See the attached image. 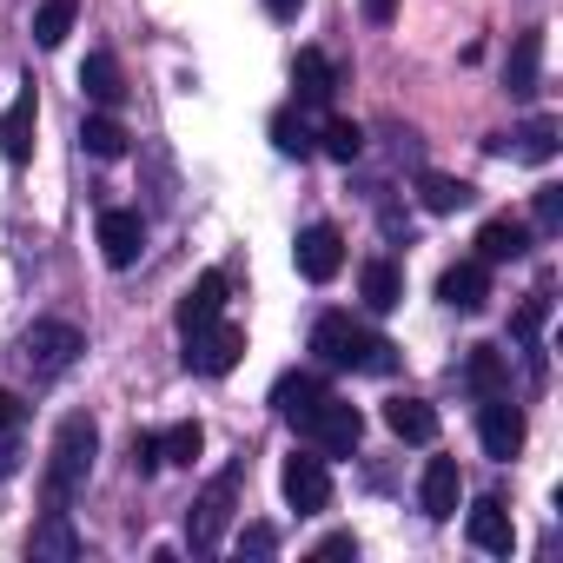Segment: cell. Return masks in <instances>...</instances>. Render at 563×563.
<instances>
[{"mask_svg": "<svg viewBox=\"0 0 563 563\" xmlns=\"http://www.w3.org/2000/svg\"><path fill=\"white\" fill-rule=\"evenodd\" d=\"M278 484H286V504H292L299 517H319V510L332 504V471H325L319 451H292L286 471H278Z\"/></svg>", "mask_w": 563, "mask_h": 563, "instance_id": "7", "label": "cell"}, {"mask_svg": "<svg viewBox=\"0 0 563 563\" xmlns=\"http://www.w3.org/2000/svg\"><path fill=\"white\" fill-rule=\"evenodd\" d=\"M319 153H332V159H358L365 153V126L358 120H325V133H319Z\"/></svg>", "mask_w": 563, "mask_h": 563, "instance_id": "29", "label": "cell"}, {"mask_svg": "<svg viewBox=\"0 0 563 563\" xmlns=\"http://www.w3.org/2000/svg\"><path fill=\"white\" fill-rule=\"evenodd\" d=\"M80 87H87V100H93L100 113H113V107L126 100V80H120V60H113L107 47H93V54L80 60Z\"/></svg>", "mask_w": 563, "mask_h": 563, "instance_id": "19", "label": "cell"}, {"mask_svg": "<svg viewBox=\"0 0 563 563\" xmlns=\"http://www.w3.org/2000/svg\"><path fill=\"white\" fill-rule=\"evenodd\" d=\"M292 265L312 278V286H332V278L345 272V232L339 225H306L299 245H292Z\"/></svg>", "mask_w": 563, "mask_h": 563, "instance_id": "9", "label": "cell"}, {"mask_svg": "<svg viewBox=\"0 0 563 563\" xmlns=\"http://www.w3.org/2000/svg\"><path fill=\"white\" fill-rule=\"evenodd\" d=\"M299 8H306V0H265V14H272V21H299Z\"/></svg>", "mask_w": 563, "mask_h": 563, "instance_id": "38", "label": "cell"}, {"mask_svg": "<svg viewBox=\"0 0 563 563\" xmlns=\"http://www.w3.org/2000/svg\"><path fill=\"white\" fill-rule=\"evenodd\" d=\"M225 312V272H206L199 286L186 292V306H179V332H192V325H212Z\"/></svg>", "mask_w": 563, "mask_h": 563, "instance_id": "25", "label": "cell"}, {"mask_svg": "<svg viewBox=\"0 0 563 563\" xmlns=\"http://www.w3.org/2000/svg\"><path fill=\"white\" fill-rule=\"evenodd\" d=\"M80 352H87V332H80L74 319H34L27 339H21V358H27L34 378H60V372H74Z\"/></svg>", "mask_w": 563, "mask_h": 563, "instance_id": "3", "label": "cell"}, {"mask_svg": "<svg viewBox=\"0 0 563 563\" xmlns=\"http://www.w3.org/2000/svg\"><path fill=\"white\" fill-rule=\"evenodd\" d=\"M21 411H27V405H21L8 385H0V431H14V424H21Z\"/></svg>", "mask_w": 563, "mask_h": 563, "instance_id": "36", "label": "cell"}, {"mask_svg": "<svg viewBox=\"0 0 563 563\" xmlns=\"http://www.w3.org/2000/svg\"><path fill=\"white\" fill-rule=\"evenodd\" d=\"M490 153H510V159H523V166H550V159H556V120H523L517 133L490 140Z\"/></svg>", "mask_w": 563, "mask_h": 563, "instance_id": "18", "label": "cell"}, {"mask_svg": "<svg viewBox=\"0 0 563 563\" xmlns=\"http://www.w3.org/2000/svg\"><path fill=\"white\" fill-rule=\"evenodd\" d=\"M93 457H100V424H93L87 411L60 418V431H54V451H47V477H41V504H47V510H67V504L87 490V477H93Z\"/></svg>", "mask_w": 563, "mask_h": 563, "instance_id": "1", "label": "cell"}, {"mask_svg": "<svg viewBox=\"0 0 563 563\" xmlns=\"http://www.w3.org/2000/svg\"><path fill=\"white\" fill-rule=\"evenodd\" d=\"M464 385H471L477 398L510 391V358H504L497 345H471V358H464Z\"/></svg>", "mask_w": 563, "mask_h": 563, "instance_id": "22", "label": "cell"}, {"mask_svg": "<svg viewBox=\"0 0 563 563\" xmlns=\"http://www.w3.org/2000/svg\"><path fill=\"white\" fill-rule=\"evenodd\" d=\"M418 199H424V212H457V206H471L477 192H471L464 179H451V173H424V179H418Z\"/></svg>", "mask_w": 563, "mask_h": 563, "instance_id": "27", "label": "cell"}, {"mask_svg": "<svg viewBox=\"0 0 563 563\" xmlns=\"http://www.w3.org/2000/svg\"><path fill=\"white\" fill-rule=\"evenodd\" d=\"M332 93H339L332 60L319 47H299V60H292V107H332Z\"/></svg>", "mask_w": 563, "mask_h": 563, "instance_id": "16", "label": "cell"}, {"mask_svg": "<svg viewBox=\"0 0 563 563\" xmlns=\"http://www.w3.org/2000/svg\"><path fill=\"white\" fill-rule=\"evenodd\" d=\"M34 126H41V100H34V87H21L14 107L0 113V153H8V166L34 159Z\"/></svg>", "mask_w": 563, "mask_h": 563, "instance_id": "12", "label": "cell"}, {"mask_svg": "<svg viewBox=\"0 0 563 563\" xmlns=\"http://www.w3.org/2000/svg\"><path fill=\"white\" fill-rule=\"evenodd\" d=\"M332 385L319 378V372H278V385H272V411L286 418V424H299L306 431V418L319 411V398H325Z\"/></svg>", "mask_w": 563, "mask_h": 563, "instance_id": "11", "label": "cell"}, {"mask_svg": "<svg viewBox=\"0 0 563 563\" xmlns=\"http://www.w3.org/2000/svg\"><path fill=\"white\" fill-rule=\"evenodd\" d=\"M385 424H391V438H405V444H431V438H438V411H431L424 398H391V405H385Z\"/></svg>", "mask_w": 563, "mask_h": 563, "instance_id": "23", "label": "cell"}, {"mask_svg": "<svg viewBox=\"0 0 563 563\" xmlns=\"http://www.w3.org/2000/svg\"><path fill=\"white\" fill-rule=\"evenodd\" d=\"M126 457H133V477H153L159 471V431H133Z\"/></svg>", "mask_w": 563, "mask_h": 563, "instance_id": "33", "label": "cell"}, {"mask_svg": "<svg viewBox=\"0 0 563 563\" xmlns=\"http://www.w3.org/2000/svg\"><path fill=\"white\" fill-rule=\"evenodd\" d=\"M477 444H484V457H497V464H510V457L523 451V411L510 405V391H497V398L477 405Z\"/></svg>", "mask_w": 563, "mask_h": 563, "instance_id": "8", "label": "cell"}, {"mask_svg": "<svg viewBox=\"0 0 563 563\" xmlns=\"http://www.w3.org/2000/svg\"><path fill=\"white\" fill-rule=\"evenodd\" d=\"M199 444H206V431L186 418V424L159 431V464H192V457H199Z\"/></svg>", "mask_w": 563, "mask_h": 563, "instance_id": "31", "label": "cell"}, {"mask_svg": "<svg viewBox=\"0 0 563 563\" xmlns=\"http://www.w3.org/2000/svg\"><path fill=\"white\" fill-rule=\"evenodd\" d=\"M358 292H365L372 312H391V306L405 299V278H398L391 258H365V265H358Z\"/></svg>", "mask_w": 563, "mask_h": 563, "instance_id": "24", "label": "cell"}, {"mask_svg": "<svg viewBox=\"0 0 563 563\" xmlns=\"http://www.w3.org/2000/svg\"><path fill=\"white\" fill-rule=\"evenodd\" d=\"M100 252H107L113 272L140 265V252H146V219H140L133 206H107V212H100Z\"/></svg>", "mask_w": 563, "mask_h": 563, "instance_id": "10", "label": "cell"}, {"mask_svg": "<svg viewBox=\"0 0 563 563\" xmlns=\"http://www.w3.org/2000/svg\"><path fill=\"white\" fill-rule=\"evenodd\" d=\"M312 352H319L325 365H339V372H372V378H391V372H398V345L378 339V332H365L352 312H319Z\"/></svg>", "mask_w": 563, "mask_h": 563, "instance_id": "2", "label": "cell"}, {"mask_svg": "<svg viewBox=\"0 0 563 563\" xmlns=\"http://www.w3.org/2000/svg\"><path fill=\"white\" fill-rule=\"evenodd\" d=\"M418 497H424V517H431V523H451V517H457V504H464L457 457H431V464H424V484H418Z\"/></svg>", "mask_w": 563, "mask_h": 563, "instance_id": "15", "label": "cell"}, {"mask_svg": "<svg viewBox=\"0 0 563 563\" xmlns=\"http://www.w3.org/2000/svg\"><path fill=\"white\" fill-rule=\"evenodd\" d=\"M319 556H358V537H352V530H345V537H325Z\"/></svg>", "mask_w": 563, "mask_h": 563, "instance_id": "37", "label": "cell"}, {"mask_svg": "<svg viewBox=\"0 0 563 563\" xmlns=\"http://www.w3.org/2000/svg\"><path fill=\"white\" fill-rule=\"evenodd\" d=\"M306 438H312V451L319 457H352L358 451V438H365V418H358V405H345V398H319V411L306 418Z\"/></svg>", "mask_w": 563, "mask_h": 563, "instance_id": "5", "label": "cell"}, {"mask_svg": "<svg viewBox=\"0 0 563 563\" xmlns=\"http://www.w3.org/2000/svg\"><path fill=\"white\" fill-rule=\"evenodd\" d=\"M80 550H87V543L74 537L67 510H47V517H41V530L27 537V556H34V563H74Z\"/></svg>", "mask_w": 563, "mask_h": 563, "instance_id": "21", "label": "cell"}, {"mask_svg": "<svg viewBox=\"0 0 563 563\" xmlns=\"http://www.w3.org/2000/svg\"><path fill=\"white\" fill-rule=\"evenodd\" d=\"M537 74H543V27H523V34L510 41V60H504V87H510L517 100H530V93H537Z\"/></svg>", "mask_w": 563, "mask_h": 563, "instance_id": "17", "label": "cell"}, {"mask_svg": "<svg viewBox=\"0 0 563 563\" xmlns=\"http://www.w3.org/2000/svg\"><path fill=\"white\" fill-rule=\"evenodd\" d=\"M530 252V225L523 219H484L477 225V258L484 265H510V258H523Z\"/></svg>", "mask_w": 563, "mask_h": 563, "instance_id": "20", "label": "cell"}, {"mask_svg": "<svg viewBox=\"0 0 563 563\" xmlns=\"http://www.w3.org/2000/svg\"><path fill=\"white\" fill-rule=\"evenodd\" d=\"M537 225H543V232L563 225V186H543V192H537Z\"/></svg>", "mask_w": 563, "mask_h": 563, "instance_id": "35", "label": "cell"}, {"mask_svg": "<svg viewBox=\"0 0 563 563\" xmlns=\"http://www.w3.org/2000/svg\"><path fill=\"white\" fill-rule=\"evenodd\" d=\"M239 352H245V332L225 325V319L186 332V372H199V378H225V372L239 365Z\"/></svg>", "mask_w": 563, "mask_h": 563, "instance_id": "6", "label": "cell"}, {"mask_svg": "<svg viewBox=\"0 0 563 563\" xmlns=\"http://www.w3.org/2000/svg\"><path fill=\"white\" fill-rule=\"evenodd\" d=\"M438 299H444L451 312H484V299H490V265H484V258H457V265L438 278Z\"/></svg>", "mask_w": 563, "mask_h": 563, "instance_id": "14", "label": "cell"}, {"mask_svg": "<svg viewBox=\"0 0 563 563\" xmlns=\"http://www.w3.org/2000/svg\"><path fill=\"white\" fill-rule=\"evenodd\" d=\"M464 530H471V543H477L484 556H510V550H517V523H510L504 497H477L471 517H464Z\"/></svg>", "mask_w": 563, "mask_h": 563, "instance_id": "13", "label": "cell"}, {"mask_svg": "<svg viewBox=\"0 0 563 563\" xmlns=\"http://www.w3.org/2000/svg\"><path fill=\"white\" fill-rule=\"evenodd\" d=\"M74 34V0H41V14H34V41L41 47H60Z\"/></svg>", "mask_w": 563, "mask_h": 563, "instance_id": "30", "label": "cell"}, {"mask_svg": "<svg viewBox=\"0 0 563 563\" xmlns=\"http://www.w3.org/2000/svg\"><path fill=\"white\" fill-rule=\"evenodd\" d=\"M365 14H372V21H391V14H398V0H365Z\"/></svg>", "mask_w": 563, "mask_h": 563, "instance_id": "39", "label": "cell"}, {"mask_svg": "<svg viewBox=\"0 0 563 563\" xmlns=\"http://www.w3.org/2000/svg\"><path fill=\"white\" fill-rule=\"evenodd\" d=\"M245 550H252V556H272V550H278V530H272V523H245V530H239V556H245Z\"/></svg>", "mask_w": 563, "mask_h": 563, "instance_id": "34", "label": "cell"}, {"mask_svg": "<svg viewBox=\"0 0 563 563\" xmlns=\"http://www.w3.org/2000/svg\"><path fill=\"white\" fill-rule=\"evenodd\" d=\"M272 146L286 153V159H306V153L319 146V140H312V126L299 120V107H278V113H272Z\"/></svg>", "mask_w": 563, "mask_h": 563, "instance_id": "26", "label": "cell"}, {"mask_svg": "<svg viewBox=\"0 0 563 563\" xmlns=\"http://www.w3.org/2000/svg\"><path fill=\"white\" fill-rule=\"evenodd\" d=\"M80 146H87L93 159H120V153H126V126H120L113 113H93V120L80 126Z\"/></svg>", "mask_w": 563, "mask_h": 563, "instance_id": "28", "label": "cell"}, {"mask_svg": "<svg viewBox=\"0 0 563 563\" xmlns=\"http://www.w3.org/2000/svg\"><path fill=\"white\" fill-rule=\"evenodd\" d=\"M543 319H550V292H530V299L517 306V319H510V339H517V345H537Z\"/></svg>", "mask_w": 563, "mask_h": 563, "instance_id": "32", "label": "cell"}, {"mask_svg": "<svg viewBox=\"0 0 563 563\" xmlns=\"http://www.w3.org/2000/svg\"><path fill=\"white\" fill-rule=\"evenodd\" d=\"M239 464H225L199 497H192V510H186V543L192 550H219L225 543V523H232V504H239Z\"/></svg>", "mask_w": 563, "mask_h": 563, "instance_id": "4", "label": "cell"}]
</instances>
